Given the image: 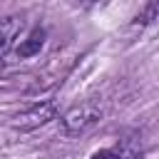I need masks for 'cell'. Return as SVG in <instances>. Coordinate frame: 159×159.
<instances>
[{
    "label": "cell",
    "mask_w": 159,
    "mask_h": 159,
    "mask_svg": "<svg viewBox=\"0 0 159 159\" xmlns=\"http://www.w3.org/2000/svg\"><path fill=\"white\" fill-rule=\"evenodd\" d=\"M92 159H137V152H134L129 144H117V147L94 152Z\"/></svg>",
    "instance_id": "5"
},
{
    "label": "cell",
    "mask_w": 159,
    "mask_h": 159,
    "mask_svg": "<svg viewBox=\"0 0 159 159\" xmlns=\"http://www.w3.org/2000/svg\"><path fill=\"white\" fill-rule=\"evenodd\" d=\"M42 42H45V30L35 27L25 40H20V45L15 47V52H17V57H32V55H37V52H40Z\"/></svg>",
    "instance_id": "4"
},
{
    "label": "cell",
    "mask_w": 159,
    "mask_h": 159,
    "mask_svg": "<svg viewBox=\"0 0 159 159\" xmlns=\"http://www.w3.org/2000/svg\"><path fill=\"white\" fill-rule=\"evenodd\" d=\"M55 114H57V107H55L52 99L37 102V104H32L30 109H25V112H20V114L15 117V129H20V132H32V129L47 124L50 119H55Z\"/></svg>",
    "instance_id": "2"
},
{
    "label": "cell",
    "mask_w": 159,
    "mask_h": 159,
    "mask_svg": "<svg viewBox=\"0 0 159 159\" xmlns=\"http://www.w3.org/2000/svg\"><path fill=\"white\" fill-rule=\"evenodd\" d=\"M154 20H159V2L144 5V7L137 12V17H134V27H144V25H149V22H154Z\"/></svg>",
    "instance_id": "6"
},
{
    "label": "cell",
    "mask_w": 159,
    "mask_h": 159,
    "mask_svg": "<svg viewBox=\"0 0 159 159\" xmlns=\"http://www.w3.org/2000/svg\"><path fill=\"white\" fill-rule=\"evenodd\" d=\"M99 114L102 112H99V104L97 102H80V104L70 107L65 114H60V132L65 137H80L89 127L97 124Z\"/></svg>",
    "instance_id": "1"
},
{
    "label": "cell",
    "mask_w": 159,
    "mask_h": 159,
    "mask_svg": "<svg viewBox=\"0 0 159 159\" xmlns=\"http://www.w3.org/2000/svg\"><path fill=\"white\" fill-rule=\"evenodd\" d=\"M20 27H22V22H20L17 17H2V20H0V60H2L5 52L12 47V40L17 37Z\"/></svg>",
    "instance_id": "3"
}]
</instances>
